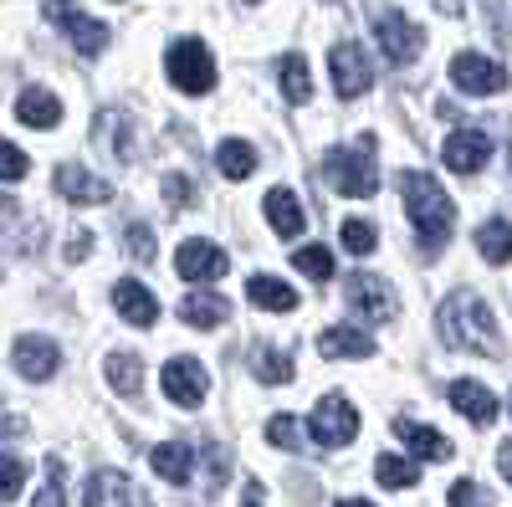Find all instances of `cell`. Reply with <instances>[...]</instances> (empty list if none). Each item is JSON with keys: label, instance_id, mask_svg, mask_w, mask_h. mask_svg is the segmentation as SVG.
I'll list each match as a JSON object with an SVG mask.
<instances>
[{"label": "cell", "instance_id": "cell-25", "mask_svg": "<svg viewBox=\"0 0 512 507\" xmlns=\"http://www.w3.org/2000/svg\"><path fill=\"white\" fill-rule=\"evenodd\" d=\"M180 318H185L190 328H221V323L231 318V303L210 298V292H190V298L180 303Z\"/></svg>", "mask_w": 512, "mask_h": 507}, {"label": "cell", "instance_id": "cell-39", "mask_svg": "<svg viewBox=\"0 0 512 507\" xmlns=\"http://www.w3.org/2000/svg\"><path fill=\"white\" fill-rule=\"evenodd\" d=\"M154 251H159V241H154L149 226H128V257H134V262H154Z\"/></svg>", "mask_w": 512, "mask_h": 507}, {"label": "cell", "instance_id": "cell-5", "mask_svg": "<svg viewBox=\"0 0 512 507\" xmlns=\"http://www.w3.org/2000/svg\"><path fill=\"white\" fill-rule=\"evenodd\" d=\"M328 67H333V88H338L344 103H354L374 88V67H369V52L359 47V41H338V47L328 52Z\"/></svg>", "mask_w": 512, "mask_h": 507}, {"label": "cell", "instance_id": "cell-41", "mask_svg": "<svg viewBox=\"0 0 512 507\" xmlns=\"http://www.w3.org/2000/svg\"><path fill=\"white\" fill-rule=\"evenodd\" d=\"M88 251H93V231H88V226H72V241L62 246V257H67V267H77V262H88Z\"/></svg>", "mask_w": 512, "mask_h": 507}, {"label": "cell", "instance_id": "cell-35", "mask_svg": "<svg viewBox=\"0 0 512 507\" xmlns=\"http://www.w3.org/2000/svg\"><path fill=\"white\" fill-rule=\"evenodd\" d=\"M21 487H26V461H16V456H0V502L21 497Z\"/></svg>", "mask_w": 512, "mask_h": 507}, {"label": "cell", "instance_id": "cell-10", "mask_svg": "<svg viewBox=\"0 0 512 507\" xmlns=\"http://www.w3.org/2000/svg\"><path fill=\"white\" fill-rule=\"evenodd\" d=\"M349 308L359 318H369V323H390L400 303H395V287L384 282L379 272H354L349 277Z\"/></svg>", "mask_w": 512, "mask_h": 507}, {"label": "cell", "instance_id": "cell-3", "mask_svg": "<svg viewBox=\"0 0 512 507\" xmlns=\"http://www.w3.org/2000/svg\"><path fill=\"white\" fill-rule=\"evenodd\" d=\"M323 175L338 195H354V200H369L379 195V169H374V134H359V144L349 149H333L323 159Z\"/></svg>", "mask_w": 512, "mask_h": 507}, {"label": "cell", "instance_id": "cell-34", "mask_svg": "<svg viewBox=\"0 0 512 507\" xmlns=\"http://www.w3.org/2000/svg\"><path fill=\"white\" fill-rule=\"evenodd\" d=\"M267 441H272V446H282V451H303V426H297L292 415H272Z\"/></svg>", "mask_w": 512, "mask_h": 507}, {"label": "cell", "instance_id": "cell-19", "mask_svg": "<svg viewBox=\"0 0 512 507\" xmlns=\"http://www.w3.org/2000/svg\"><path fill=\"white\" fill-rule=\"evenodd\" d=\"M57 190L72 200V205H103L113 190H108V180H98V175H88L82 164H57Z\"/></svg>", "mask_w": 512, "mask_h": 507}, {"label": "cell", "instance_id": "cell-6", "mask_svg": "<svg viewBox=\"0 0 512 507\" xmlns=\"http://www.w3.org/2000/svg\"><path fill=\"white\" fill-rule=\"evenodd\" d=\"M374 36H379V52L390 57L395 67H410L425 47V31L405 16V11H379L374 16Z\"/></svg>", "mask_w": 512, "mask_h": 507}, {"label": "cell", "instance_id": "cell-8", "mask_svg": "<svg viewBox=\"0 0 512 507\" xmlns=\"http://www.w3.org/2000/svg\"><path fill=\"white\" fill-rule=\"evenodd\" d=\"M313 436H318V446H328V451L349 446V441L359 436V410H354L344 395H323V400L313 405Z\"/></svg>", "mask_w": 512, "mask_h": 507}, {"label": "cell", "instance_id": "cell-32", "mask_svg": "<svg viewBox=\"0 0 512 507\" xmlns=\"http://www.w3.org/2000/svg\"><path fill=\"white\" fill-rule=\"evenodd\" d=\"M374 472H379V482L390 487V492H395V487L405 492V487H415V482H420V472L410 467V461H405V456H390V451H384V456L374 461Z\"/></svg>", "mask_w": 512, "mask_h": 507}, {"label": "cell", "instance_id": "cell-14", "mask_svg": "<svg viewBox=\"0 0 512 507\" xmlns=\"http://www.w3.org/2000/svg\"><path fill=\"white\" fill-rule=\"evenodd\" d=\"M446 400H451L466 420H472V426H492V420L502 415V400H497L487 385H477V379H456Z\"/></svg>", "mask_w": 512, "mask_h": 507}, {"label": "cell", "instance_id": "cell-38", "mask_svg": "<svg viewBox=\"0 0 512 507\" xmlns=\"http://www.w3.org/2000/svg\"><path fill=\"white\" fill-rule=\"evenodd\" d=\"M31 507H62V456H47V487Z\"/></svg>", "mask_w": 512, "mask_h": 507}, {"label": "cell", "instance_id": "cell-40", "mask_svg": "<svg viewBox=\"0 0 512 507\" xmlns=\"http://www.w3.org/2000/svg\"><path fill=\"white\" fill-rule=\"evenodd\" d=\"M446 502H451V507H492V492H482L477 482H456Z\"/></svg>", "mask_w": 512, "mask_h": 507}, {"label": "cell", "instance_id": "cell-20", "mask_svg": "<svg viewBox=\"0 0 512 507\" xmlns=\"http://www.w3.org/2000/svg\"><path fill=\"white\" fill-rule=\"evenodd\" d=\"M395 436H400L420 461H451V441H446L436 426H420V420H405V415H400V420H395Z\"/></svg>", "mask_w": 512, "mask_h": 507}, {"label": "cell", "instance_id": "cell-13", "mask_svg": "<svg viewBox=\"0 0 512 507\" xmlns=\"http://www.w3.org/2000/svg\"><path fill=\"white\" fill-rule=\"evenodd\" d=\"M441 159H446V169H456V175H477V169L492 159V139L482 129H456L441 144Z\"/></svg>", "mask_w": 512, "mask_h": 507}, {"label": "cell", "instance_id": "cell-26", "mask_svg": "<svg viewBox=\"0 0 512 507\" xmlns=\"http://www.w3.org/2000/svg\"><path fill=\"white\" fill-rule=\"evenodd\" d=\"M277 77H282V98L287 103H308L313 98V72H308V62L297 57V52H287L277 62Z\"/></svg>", "mask_w": 512, "mask_h": 507}, {"label": "cell", "instance_id": "cell-30", "mask_svg": "<svg viewBox=\"0 0 512 507\" xmlns=\"http://www.w3.org/2000/svg\"><path fill=\"white\" fill-rule=\"evenodd\" d=\"M292 267L303 272V277H313V282H328V277H333V251L318 246V241H313V246H297V251H292Z\"/></svg>", "mask_w": 512, "mask_h": 507}, {"label": "cell", "instance_id": "cell-15", "mask_svg": "<svg viewBox=\"0 0 512 507\" xmlns=\"http://www.w3.org/2000/svg\"><path fill=\"white\" fill-rule=\"evenodd\" d=\"M16 369L41 385V379H52V374L62 369V349L52 344V338L31 333V338H21V344H16Z\"/></svg>", "mask_w": 512, "mask_h": 507}, {"label": "cell", "instance_id": "cell-37", "mask_svg": "<svg viewBox=\"0 0 512 507\" xmlns=\"http://www.w3.org/2000/svg\"><path fill=\"white\" fill-rule=\"evenodd\" d=\"M164 200H169V210L195 205V180L190 175H164Z\"/></svg>", "mask_w": 512, "mask_h": 507}, {"label": "cell", "instance_id": "cell-9", "mask_svg": "<svg viewBox=\"0 0 512 507\" xmlns=\"http://www.w3.org/2000/svg\"><path fill=\"white\" fill-rule=\"evenodd\" d=\"M451 82H456L461 93H472V98H492V93L507 88V72H502V62H492V57L456 52V57H451Z\"/></svg>", "mask_w": 512, "mask_h": 507}, {"label": "cell", "instance_id": "cell-28", "mask_svg": "<svg viewBox=\"0 0 512 507\" xmlns=\"http://www.w3.org/2000/svg\"><path fill=\"white\" fill-rule=\"evenodd\" d=\"M216 169L226 180H246L251 169H256V149L246 144V139H226L221 149H216Z\"/></svg>", "mask_w": 512, "mask_h": 507}, {"label": "cell", "instance_id": "cell-2", "mask_svg": "<svg viewBox=\"0 0 512 507\" xmlns=\"http://www.w3.org/2000/svg\"><path fill=\"white\" fill-rule=\"evenodd\" d=\"M395 185H400L405 210H410V221H415L420 251H425V257H436V251L446 246V236H451V221H456V205H451V195H446L431 175H420V169H400Z\"/></svg>", "mask_w": 512, "mask_h": 507}, {"label": "cell", "instance_id": "cell-24", "mask_svg": "<svg viewBox=\"0 0 512 507\" xmlns=\"http://www.w3.org/2000/svg\"><path fill=\"white\" fill-rule=\"evenodd\" d=\"M246 298H251L256 308H267V313H292V308H297V292H292L287 282H277V277H262V272L246 282Z\"/></svg>", "mask_w": 512, "mask_h": 507}, {"label": "cell", "instance_id": "cell-17", "mask_svg": "<svg viewBox=\"0 0 512 507\" xmlns=\"http://www.w3.org/2000/svg\"><path fill=\"white\" fill-rule=\"evenodd\" d=\"M113 308L123 313V323H134V328H154V318H159L154 292H149L144 282H134V277H123V282L113 287Z\"/></svg>", "mask_w": 512, "mask_h": 507}, {"label": "cell", "instance_id": "cell-36", "mask_svg": "<svg viewBox=\"0 0 512 507\" xmlns=\"http://www.w3.org/2000/svg\"><path fill=\"white\" fill-rule=\"evenodd\" d=\"M26 169H31V159L11 139H0V180H26Z\"/></svg>", "mask_w": 512, "mask_h": 507}, {"label": "cell", "instance_id": "cell-29", "mask_svg": "<svg viewBox=\"0 0 512 507\" xmlns=\"http://www.w3.org/2000/svg\"><path fill=\"white\" fill-rule=\"evenodd\" d=\"M251 374L262 379V385H287V379H292V359L282 349H256L251 354Z\"/></svg>", "mask_w": 512, "mask_h": 507}, {"label": "cell", "instance_id": "cell-16", "mask_svg": "<svg viewBox=\"0 0 512 507\" xmlns=\"http://www.w3.org/2000/svg\"><path fill=\"white\" fill-rule=\"evenodd\" d=\"M82 502L88 507H139L144 497L134 492V482H128L123 472H93L88 487H82Z\"/></svg>", "mask_w": 512, "mask_h": 507}, {"label": "cell", "instance_id": "cell-31", "mask_svg": "<svg viewBox=\"0 0 512 507\" xmlns=\"http://www.w3.org/2000/svg\"><path fill=\"white\" fill-rule=\"evenodd\" d=\"M477 241H482V257H487L492 267H507V257H512V231H507V221H502V216H497V221H487Z\"/></svg>", "mask_w": 512, "mask_h": 507}, {"label": "cell", "instance_id": "cell-18", "mask_svg": "<svg viewBox=\"0 0 512 507\" xmlns=\"http://www.w3.org/2000/svg\"><path fill=\"white\" fill-rule=\"evenodd\" d=\"M318 354L323 359H369L374 354V338L354 323H338V328H323L318 333Z\"/></svg>", "mask_w": 512, "mask_h": 507}, {"label": "cell", "instance_id": "cell-33", "mask_svg": "<svg viewBox=\"0 0 512 507\" xmlns=\"http://www.w3.org/2000/svg\"><path fill=\"white\" fill-rule=\"evenodd\" d=\"M338 231H344V251H349V257H369V251L379 246V236H374L369 221H344Z\"/></svg>", "mask_w": 512, "mask_h": 507}, {"label": "cell", "instance_id": "cell-4", "mask_svg": "<svg viewBox=\"0 0 512 507\" xmlns=\"http://www.w3.org/2000/svg\"><path fill=\"white\" fill-rule=\"evenodd\" d=\"M164 72H169V82H175L180 93H190V98H200V93L216 88V62H210L205 41H195V36H180L175 47L164 52Z\"/></svg>", "mask_w": 512, "mask_h": 507}, {"label": "cell", "instance_id": "cell-27", "mask_svg": "<svg viewBox=\"0 0 512 507\" xmlns=\"http://www.w3.org/2000/svg\"><path fill=\"white\" fill-rule=\"evenodd\" d=\"M267 221H272L277 236H297V231H303V205H297L292 190H272L267 195Z\"/></svg>", "mask_w": 512, "mask_h": 507}, {"label": "cell", "instance_id": "cell-12", "mask_svg": "<svg viewBox=\"0 0 512 507\" xmlns=\"http://www.w3.org/2000/svg\"><path fill=\"white\" fill-rule=\"evenodd\" d=\"M159 385H164V395L175 400V405H200L205 400V390H210V379H205V364L200 359H169L164 364V374H159Z\"/></svg>", "mask_w": 512, "mask_h": 507}, {"label": "cell", "instance_id": "cell-22", "mask_svg": "<svg viewBox=\"0 0 512 507\" xmlns=\"http://www.w3.org/2000/svg\"><path fill=\"white\" fill-rule=\"evenodd\" d=\"M149 467H154L164 482H190L195 451H190V441H159V446L149 451Z\"/></svg>", "mask_w": 512, "mask_h": 507}, {"label": "cell", "instance_id": "cell-7", "mask_svg": "<svg viewBox=\"0 0 512 507\" xmlns=\"http://www.w3.org/2000/svg\"><path fill=\"white\" fill-rule=\"evenodd\" d=\"M47 21L62 26V31L72 36V47H77L82 57H98V52L108 47V26L93 21L88 11L77 6V0H47Z\"/></svg>", "mask_w": 512, "mask_h": 507}, {"label": "cell", "instance_id": "cell-43", "mask_svg": "<svg viewBox=\"0 0 512 507\" xmlns=\"http://www.w3.org/2000/svg\"><path fill=\"white\" fill-rule=\"evenodd\" d=\"M441 11L446 16H461V0H441Z\"/></svg>", "mask_w": 512, "mask_h": 507}, {"label": "cell", "instance_id": "cell-44", "mask_svg": "<svg viewBox=\"0 0 512 507\" xmlns=\"http://www.w3.org/2000/svg\"><path fill=\"white\" fill-rule=\"evenodd\" d=\"M338 507H374V502H359V497H349V502H338Z\"/></svg>", "mask_w": 512, "mask_h": 507}, {"label": "cell", "instance_id": "cell-21", "mask_svg": "<svg viewBox=\"0 0 512 507\" xmlns=\"http://www.w3.org/2000/svg\"><path fill=\"white\" fill-rule=\"evenodd\" d=\"M16 118L26 123V129H57L62 123V98L47 93V88H26L16 98Z\"/></svg>", "mask_w": 512, "mask_h": 507}, {"label": "cell", "instance_id": "cell-11", "mask_svg": "<svg viewBox=\"0 0 512 507\" xmlns=\"http://www.w3.org/2000/svg\"><path fill=\"white\" fill-rule=\"evenodd\" d=\"M175 272L185 277V282H221L226 272H231V257L216 246V241H185L180 251H175Z\"/></svg>", "mask_w": 512, "mask_h": 507}, {"label": "cell", "instance_id": "cell-23", "mask_svg": "<svg viewBox=\"0 0 512 507\" xmlns=\"http://www.w3.org/2000/svg\"><path fill=\"white\" fill-rule=\"evenodd\" d=\"M103 374H108V385H113L118 395H128V400L144 390V359H139L134 349H113L108 364H103Z\"/></svg>", "mask_w": 512, "mask_h": 507}, {"label": "cell", "instance_id": "cell-42", "mask_svg": "<svg viewBox=\"0 0 512 507\" xmlns=\"http://www.w3.org/2000/svg\"><path fill=\"white\" fill-rule=\"evenodd\" d=\"M256 497H262V482H251V492H246V507H262Z\"/></svg>", "mask_w": 512, "mask_h": 507}, {"label": "cell", "instance_id": "cell-1", "mask_svg": "<svg viewBox=\"0 0 512 507\" xmlns=\"http://www.w3.org/2000/svg\"><path fill=\"white\" fill-rule=\"evenodd\" d=\"M436 328H441V344L456 349V354H487V359H502V333H497V318L492 308L477 298V292H451L436 313Z\"/></svg>", "mask_w": 512, "mask_h": 507}]
</instances>
